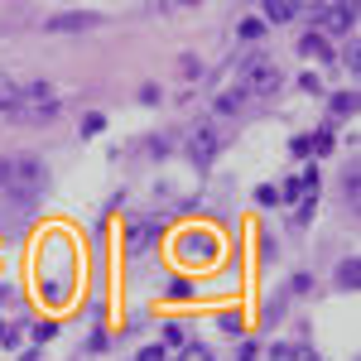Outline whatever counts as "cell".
Returning a JSON list of instances; mask_svg holds the SVG:
<instances>
[{
    "label": "cell",
    "instance_id": "11",
    "mask_svg": "<svg viewBox=\"0 0 361 361\" xmlns=\"http://www.w3.org/2000/svg\"><path fill=\"white\" fill-rule=\"evenodd\" d=\"M183 361H212V352L197 347V342H188V347H183Z\"/></svg>",
    "mask_w": 361,
    "mask_h": 361
},
{
    "label": "cell",
    "instance_id": "17",
    "mask_svg": "<svg viewBox=\"0 0 361 361\" xmlns=\"http://www.w3.org/2000/svg\"><path fill=\"white\" fill-rule=\"evenodd\" d=\"M241 361H256V347H241Z\"/></svg>",
    "mask_w": 361,
    "mask_h": 361
},
{
    "label": "cell",
    "instance_id": "7",
    "mask_svg": "<svg viewBox=\"0 0 361 361\" xmlns=\"http://www.w3.org/2000/svg\"><path fill=\"white\" fill-rule=\"evenodd\" d=\"M299 53H313V58H333V53H328V44H323L318 34H303V39H299Z\"/></svg>",
    "mask_w": 361,
    "mask_h": 361
},
{
    "label": "cell",
    "instance_id": "5",
    "mask_svg": "<svg viewBox=\"0 0 361 361\" xmlns=\"http://www.w3.org/2000/svg\"><path fill=\"white\" fill-rule=\"evenodd\" d=\"M87 24H91V15H53V19H49L53 34H63V29H87Z\"/></svg>",
    "mask_w": 361,
    "mask_h": 361
},
{
    "label": "cell",
    "instance_id": "15",
    "mask_svg": "<svg viewBox=\"0 0 361 361\" xmlns=\"http://www.w3.org/2000/svg\"><path fill=\"white\" fill-rule=\"evenodd\" d=\"M140 361H164V352H159V347H150V352H140Z\"/></svg>",
    "mask_w": 361,
    "mask_h": 361
},
{
    "label": "cell",
    "instance_id": "18",
    "mask_svg": "<svg viewBox=\"0 0 361 361\" xmlns=\"http://www.w3.org/2000/svg\"><path fill=\"white\" fill-rule=\"evenodd\" d=\"M294 361H318V357L313 352H294Z\"/></svg>",
    "mask_w": 361,
    "mask_h": 361
},
{
    "label": "cell",
    "instance_id": "13",
    "mask_svg": "<svg viewBox=\"0 0 361 361\" xmlns=\"http://www.w3.org/2000/svg\"><path fill=\"white\" fill-rule=\"evenodd\" d=\"M101 130H106V121H101V116H87V121H82V135H101Z\"/></svg>",
    "mask_w": 361,
    "mask_h": 361
},
{
    "label": "cell",
    "instance_id": "12",
    "mask_svg": "<svg viewBox=\"0 0 361 361\" xmlns=\"http://www.w3.org/2000/svg\"><path fill=\"white\" fill-rule=\"evenodd\" d=\"M217 328H222L227 337H236V333H241V318H236V313H227V318H217Z\"/></svg>",
    "mask_w": 361,
    "mask_h": 361
},
{
    "label": "cell",
    "instance_id": "6",
    "mask_svg": "<svg viewBox=\"0 0 361 361\" xmlns=\"http://www.w3.org/2000/svg\"><path fill=\"white\" fill-rule=\"evenodd\" d=\"M265 15H270L274 24H284V19H294V15H299V5H294V0H270V5H265Z\"/></svg>",
    "mask_w": 361,
    "mask_h": 361
},
{
    "label": "cell",
    "instance_id": "4",
    "mask_svg": "<svg viewBox=\"0 0 361 361\" xmlns=\"http://www.w3.org/2000/svg\"><path fill=\"white\" fill-rule=\"evenodd\" d=\"M159 236V227L155 222H140V227H130V251L140 256V251H150V241Z\"/></svg>",
    "mask_w": 361,
    "mask_h": 361
},
{
    "label": "cell",
    "instance_id": "8",
    "mask_svg": "<svg viewBox=\"0 0 361 361\" xmlns=\"http://www.w3.org/2000/svg\"><path fill=\"white\" fill-rule=\"evenodd\" d=\"M357 279H361L357 261H342V265H337V284H342V289H357Z\"/></svg>",
    "mask_w": 361,
    "mask_h": 361
},
{
    "label": "cell",
    "instance_id": "16",
    "mask_svg": "<svg viewBox=\"0 0 361 361\" xmlns=\"http://www.w3.org/2000/svg\"><path fill=\"white\" fill-rule=\"evenodd\" d=\"M0 188H10V164L0 159Z\"/></svg>",
    "mask_w": 361,
    "mask_h": 361
},
{
    "label": "cell",
    "instance_id": "14",
    "mask_svg": "<svg viewBox=\"0 0 361 361\" xmlns=\"http://www.w3.org/2000/svg\"><path fill=\"white\" fill-rule=\"evenodd\" d=\"M270 361H294V347H289V342H279V347H270Z\"/></svg>",
    "mask_w": 361,
    "mask_h": 361
},
{
    "label": "cell",
    "instance_id": "9",
    "mask_svg": "<svg viewBox=\"0 0 361 361\" xmlns=\"http://www.w3.org/2000/svg\"><path fill=\"white\" fill-rule=\"evenodd\" d=\"M0 111H19V87H10V82H0Z\"/></svg>",
    "mask_w": 361,
    "mask_h": 361
},
{
    "label": "cell",
    "instance_id": "1",
    "mask_svg": "<svg viewBox=\"0 0 361 361\" xmlns=\"http://www.w3.org/2000/svg\"><path fill=\"white\" fill-rule=\"evenodd\" d=\"M44 188V164L39 159H15L10 164V193L19 202H34V193Z\"/></svg>",
    "mask_w": 361,
    "mask_h": 361
},
{
    "label": "cell",
    "instance_id": "3",
    "mask_svg": "<svg viewBox=\"0 0 361 361\" xmlns=\"http://www.w3.org/2000/svg\"><path fill=\"white\" fill-rule=\"evenodd\" d=\"M352 19H357V5H328V10H318V24H333V29H352Z\"/></svg>",
    "mask_w": 361,
    "mask_h": 361
},
{
    "label": "cell",
    "instance_id": "10",
    "mask_svg": "<svg viewBox=\"0 0 361 361\" xmlns=\"http://www.w3.org/2000/svg\"><path fill=\"white\" fill-rule=\"evenodd\" d=\"M236 106H241V91H222V96H217V111H222V116L236 111Z\"/></svg>",
    "mask_w": 361,
    "mask_h": 361
},
{
    "label": "cell",
    "instance_id": "2",
    "mask_svg": "<svg viewBox=\"0 0 361 361\" xmlns=\"http://www.w3.org/2000/svg\"><path fill=\"white\" fill-rule=\"evenodd\" d=\"M217 150H222V135L212 130V125H197L193 135H188V159L202 169V164H212L217 159Z\"/></svg>",
    "mask_w": 361,
    "mask_h": 361
}]
</instances>
